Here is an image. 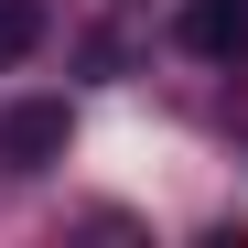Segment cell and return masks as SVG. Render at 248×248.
<instances>
[{
	"mask_svg": "<svg viewBox=\"0 0 248 248\" xmlns=\"http://www.w3.org/2000/svg\"><path fill=\"white\" fill-rule=\"evenodd\" d=\"M65 140H76L65 97H11V108H0V162H11V173H44V162H65Z\"/></svg>",
	"mask_w": 248,
	"mask_h": 248,
	"instance_id": "6da1fadb",
	"label": "cell"
},
{
	"mask_svg": "<svg viewBox=\"0 0 248 248\" xmlns=\"http://www.w3.org/2000/svg\"><path fill=\"white\" fill-rule=\"evenodd\" d=\"M184 54L237 65V54H248V0H184Z\"/></svg>",
	"mask_w": 248,
	"mask_h": 248,
	"instance_id": "7a4b0ae2",
	"label": "cell"
},
{
	"mask_svg": "<svg viewBox=\"0 0 248 248\" xmlns=\"http://www.w3.org/2000/svg\"><path fill=\"white\" fill-rule=\"evenodd\" d=\"M44 44V0H0V65H22Z\"/></svg>",
	"mask_w": 248,
	"mask_h": 248,
	"instance_id": "3957f363",
	"label": "cell"
}]
</instances>
